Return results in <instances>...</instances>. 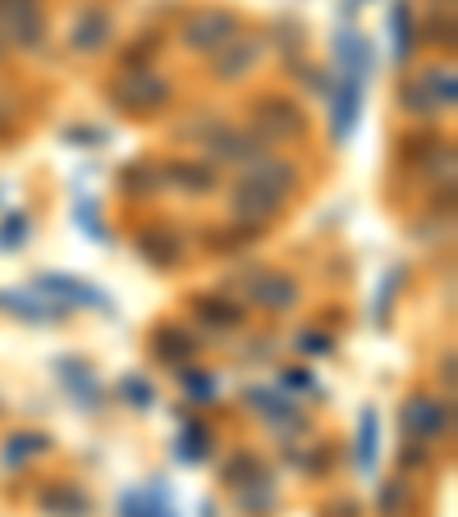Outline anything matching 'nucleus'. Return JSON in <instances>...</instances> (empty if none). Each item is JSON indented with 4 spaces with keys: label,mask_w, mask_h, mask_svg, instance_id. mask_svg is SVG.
<instances>
[{
    "label": "nucleus",
    "mask_w": 458,
    "mask_h": 517,
    "mask_svg": "<svg viewBox=\"0 0 458 517\" xmlns=\"http://www.w3.org/2000/svg\"><path fill=\"white\" fill-rule=\"evenodd\" d=\"M110 101L124 110V115H156V110L170 106V83L152 69H124L115 83H110Z\"/></svg>",
    "instance_id": "1"
},
{
    "label": "nucleus",
    "mask_w": 458,
    "mask_h": 517,
    "mask_svg": "<svg viewBox=\"0 0 458 517\" xmlns=\"http://www.w3.org/2000/svg\"><path fill=\"white\" fill-rule=\"evenodd\" d=\"M280 206H284V193H275L271 184H262L257 174H248V179H239V184L229 188V216H234V225L262 229Z\"/></svg>",
    "instance_id": "2"
},
{
    "label": "nucleus",
    "mask_w": 458,
    "mask_h": 517,
    "mask_svg": "<svg viewBox=\"0 0 458 517\" xmlns=\"http://www.w3.org/2000/svg\"><path fill=\"white\" fill-rule=\"evenodd\" d=\"M179 37H184L188 51H220V46H229L234 37H239V19L229 10H193L184 19V28H179Z\"/></svg>",
    "instance_id": "3"
},
{
    "label": "nucleus",
    "mask_w": 458,
    "mask_h": 517,
    "mask_svg": "<svg viewBox=\"0 0 458 517\" xmlns=\"http://www.w3.org/2000/svg\"><path fill=\"white\" fill-rule=\"evenodd\" d=\"M399 426H404L408 440H422V444H436L440 435H449V403L440 399H408L404 412H399Z\"/></svg>",
    "instance_id": "4"
},
{
    "label": "nucleus",
    "mask_w": 458,
    "mask_h": 517,
    "mask_svg": "<svg viewBox=\"0 0 458 517\" xmlns=\"http://www.w3.org/2000/svg\"><path fill=\"white\" fill-rule=\"evenodd\" d=\"M252 110H257V124H262L266 138H303V133H307L303 106L289 101V97H262Z\"/></svg>",
    "instance_id": "5"
},
{
    "label": "nucleus",
    "mask_w": 458,
    "mask_h": 517,
    "mask_svg": "<svg viewBox=\"0 0 458 517\" xmlns=\"http://www.w3.org/2000/svg\"><path fill=\"white\" fill-rule=\"evenodd\" d=\"M335 69H339V78H353V83L367 87L371 69H376V55H371V42L358 28H344V33L335 37Z\"/></svg>",
    "instance_id": "6"
},
{
    "label": "nucleus",
    "mask_w": 458,
    "mask_h": 517,
    "mask_svg": "<svg viewBox=\"0 0 458 517\" xmlns=\"http://www.w3.org/2000/svg\"><path fill=\"white\" fill-rule=\"evenodd\" d=\"M248 298L266 312H289L298 302V280L294 275H284V270H257L248 280Z\"/></svg>",
    "instance_id": "7"
},
{
    "label": "nucleus",
    "mask_w": 458,
    "mask_h": 517,
    "mask_svg": "<svg viewBox=\"0 0 458 517\" xmlns=\"http://www.w3.org/2000/svg\"><path fill=\"white\" fill-rule=\"evenodd\" d=\"M358 115H362V83H353V78H335V87H330V133H335V142L353 138Z\"/></svg>",
    "instance_id": "8"
},
{
    "label": "nucleus",
    "mask_w": 458,
    "mask_h": 517,
    "mask_svg": "<svg viewBox=\"0 0 458 517\" xmlns=\"http://www.w3.org/2000/svg\"><path fill=\"white\" fill-rule=\"evenodd\" d=\"M115 37V19H110L101 5H88V10H78V19L69 23V46L83 55H97L101 46H110Z\"/></svg>",
    "instance_id": "9"
},
{
    "label": "nucleus",
    "mask_w": 458,
    "mask_h": 517,
    "mask_svg": "<svg viewBox=\"0 0 458 517\" xmlns=\"http://www.w3.org/2000/svg\"><path fill=\"white\" fill-rule=\"evenodd\" d=\"M37 289H42L46 298L65 302V307H97V312H106V307H110V302L101 298V289H92L88 280H74V275H55V270L37 275Z\"/></svg>",
    "instance_id": "10"
},
{
    "label": "nucleus",
    "mask_w": 458,
    "mask_h": 517,
    "mask_svg": "<svg viewBox=\"0 0 458 517\" xmlns=\"http://www.w3.org/2000/svg\"><path fill=\"white\" fill-rule=\"evenodd\" d=\"M207 147H211V156H220V161H229V165H257V161H266L262 138L239 133V129H225V124H220V129H211Z\"/></svg>",
    "instance_id": "11"
},
{
    "label": "nucleus",
    "mask_w": 458,
    "mask_h": 517,
    "mask_svg": "<svg viewBox=\"0 0 458 517\" xmlns=\"http://www.w3.org/2000/svg\"><path fill=\"white\" fill-rule=\"evenodd\" d=\"M257 60H262V37H234L229 46H220V51H216V78L239 83V78L248 74Z\"/></svg>",
    "instance_id": "12"
},
{
    "label": "nucleus",
    "mask_w": 458,
    "mask_h": 517,
    "mask_svg": "<svg viewBox=\"0 0 458 517\" xmlns=\"http://www.w3.org/2000/svg\"><path fill=\"white\" fill-rule=\"evenodd\" d=\"M55 376L65 380V389L74 394L78 408H101V385L97 376L88 371V362H78V357H55Z\"/></svg>",
    "instance_id": "13"
},
{
    "label": "nucleus",
    "mask_w": 458,
    "mask_h": 517,
    "mask_svg": "<svg viewBox=\"0 0 458 517\" xmlns=\"http://www.w3.org/2000/svg\"><path fill=\"white\" fill-rule=\"evenodd\" d=\"M243 399H248V408L257 412V417H266V421H271V426H284V431H289V426H294V431H307L303 412H298L289 399H280V394H271V389H248Z\"/></svg>",
    "instance_id": "14"
},
{
    "label": "nucleus",
    "mask_w": 458,
    "mask_h": 517,
    "mask_svg": "<svg viewBox=\"0 0 458 517\" xmlns=\"http://www.w3.org/2000/svg\"><path fill=\"white\" fill-rule=\"evenodd\" d=\"M138 257L152 261V266H175V261L184 257V243H179L175 229L152 225V229H142L138 234Z\"/></svg>",
    "instance_id": "15"
},
{
    "label": "nucleus",
    "mask_w": 458,
    "mask_h": 517,
    "mask_svg": "<svg viewBox=\"0 0 458 517\" xmlns=\"http://www.w3.org/2000/svg\"><path fill=\"white\" fill-rule=\"evenodd\" d=\"M161 179H170V184H175L179 193H188V197H207L211 188L220 184L216 170H211V165H197V161H170L161 170Z\"/></svg>",
    "instance_id": "16"
},
{
    "label": "nucleus",
    "mask_w": 458,
    "mask_h": 517,
    "mask_svg": "<svg viewBox=\"0 0 458 517\" xmlns=\"http://www.w3.org/2000/svg\"><path fill=\"white\" fill-rule=\"evenodd\" d=\"M37 508H42L46 517H88L92 513V499L83 495V490H74V485H46L42 495H37Z\"/></svg>",
    "instance_id": "17"
},
{
    "label": "nucleus",
    "mask_w": 458,
    "mask_h": 517,
    "mask_svg": "<svg viewBox=\"0 0 458 517\" xmlns=\"http://www.w3.org/2000/svg\"><path fill=\"white\" fill-rule=\"evenodd\" d=\"M193 316L202 325H211V330H239L243 325V307L239 302H229V298H220V293H197Z\"/></svg>",
    "instance_id": "18"
},
{
    "label": "nucleus",
    "mask_w": 458,
    "mask_h": 517,
    "mask_svg": "<svg viewBox=\"0 0 458 517\" xmlns=\"http://www.w3.org/2000/svg\"><path fill=\"white\" fill-rule=\"evenodd\" d=\"M152 353L161 357V362H170V367H188V357L197 353V339L184 334L179 325H161V330L152 334Z\"/></svg>",
    "instance_id": "19"
},
{
    "label": "nucleus",
    "mask_w": 458,
    "mask_h": 517,
    "mask_svg": "<svg viewBox=\"0 0 458 517\" xmlns=\"http://www.w3.org/2000/svg\"><path fill=\"white\" fill-rule=\"evenodd\" d=\"M376 458H381V417L376 408H367L358 417V472L376 476Z\"/></svg>",
    "instance_id": "20"
},
{
    "label": "nucleus",
    "mask_w": 458,
    "mask_h": 517,
    "mask_svg": "<svg viewBox=\"0 0 458 517\" xmlns=\"http://www.w3.org/2000/svg\"><path fill=\"white\" fill-rule=\"evenodd\" d=\"M120 517H175V508H170L161 485H152V490H129L120 499Z\"/></svg>",
    "instance_id": "21"
},
{
    "label": "nucleus",
    "mask_w": 458,
    "mask_h": 517,
    "mask_svg": "<svg viewBox=\"0 0 458 517\" xmlns=\"http://www.w3.org/2000/svg\"><path fill=\"white\" fill-rule=\"evenodd\" d=\"M0 307L5 312H14V316H23V321H60V307H46L42 298H28V293H19V289H0Z\"/></svg>",
    "instance_id": "22"
},
{
    "label": "nucleus",
    "mask_w": 458,
    "mask_h": 517,
    "mask_svg": "<svg viewBox=\"0 0 458 517\" xmlns=\"http://www.w3.org/2000/svg\"><path fill=\"white\" fill-rule=\"evenodd\" d=\"M390 33H394V60L408 65L413 51H417V28H413V10H408V0L390 10Z\"/></svg>",
    "instance_id": "23"
},
{
    "label": "nucleus",
    "mask_w": 458,
    "mask_h": 517,
    "mask_svg": "<svg viewBox=\"0 0 458 517\" xmlns=\"http://www.w3.org/2000/svg\"><path fill=\"white\" fill-rule=\"evenodd\" d=\"M46 449H51V440H46V435L19 431V435H10V440H5V449H0V463L14 472V467H23L28 458H37V453H46Z\"/></svg>",
    "instance_id": "24"
},
{
    "label": "nucleus",
    "mask_w": 458,
    "mask_h": 517,
    "mask_svg": "<svg viewBox=\"0 0 458 517\" xmlns=\"http://www.w3.org/2000/svg\"><path fill=\"white\" fill-rule=\"evenodd\" d=\"M207 440H211V431L202 421H184V431H179V440H175V458L179 463H202V458H207Z\"/></svg>",
    "instance_id": "25"
},
{
    "label": "nucleus",
    "mask_w": 458,
    "mask_h": 517,
    "mask_svg": "<svg viewBox=\"0 0 458 517\" xmlns=\"http://www.w3.org/2000/svg\"><path fill=\"white\" fill-rule=\"evenodd\" d=\"M422 83H426V92H431V101H436V110H454L458 106V83H454V69H426L422 74Z\"/></svg>",
    "instance_id": "26"
},
{
    "label": "nucleus",
    "mask_w": 458,
    "mask_h": 517,
    "mask_svg": "<svg viewBox=\"0 0 458 517\" xmlns=\"http://www.w3.org/2000/svg\"><path fill=\"white\" fill-rule=\"evenodd\" d=\"M120 184H124V193H129V197H152L156 188H161V170H156V165H147V161L124 165Z\"/></svg>",
    "instance_id": "27"
},
{
    "label": "nucleus",
    "mask_w": 458,
    "mask_h": 517,
    "mask_svg": "<svg viewBox=\"0 0 458 517\" xmlns=\"http://www.w3.org/2000/svg\"><path fill=\"white\" fill-rule=\"evenodd\" d=\"M266 476V467H262V458L257 453H229L225 458V481L239 490V485H248V481H262Z\"/></svg>",
    "instance_id": "28"
},
{
    "label": "nucleus",
    "mask_w": 458,
    "mask_h": 517,
    "mask_svg": "<svg viewBox=\"0 0 458 517\" xmlns=\"http://www.w3.org/2000/svg\"><path fill=\"white\" fill-rule=\"evenodd\" d=\"M252 174H257L262 184H271L275 193H284V197L298 188V170L289 161H257V170H252Z\"/></svg>",
    "instance_id": "29"
},
{
    "label": "nucleus",
    "mask_w": 458,
    "mask_h": 517,
    "mask_svg": "<svg viewBox=\"0 0 458 517\" xmlns=\"http://www.w3.org/2000/svg\"><path fill=\"white\" fill-rule=\"evenodd\" d=\"M239 508H243V513H271V508H275V485H271V476L239 485Z\"/></svg>",
    "instance_id": "30"
},
{
    "label": "nucleus",
    "mask_w": 458,
    "mask_h": 517,
    "mask_svg": "<svg viewBox=\"0 0 458 517\" xmlns=\"http://www.w3.org/2000/svg\"><path fill=\"white\" fill-rule=\"evenodd\" d=\"M399 101H404V110H408V115H417V119L436 115V101H431V92H426L422 78H413V83L399 87Z\"/></svg>",
    "instance_id": "31"
},
{
    "label": "nucleus",
    "mask_w": 458,
    "mask_h": 517,
    "mask_svg": "<svg viewBox=\"0 0 458 517\" xmlns=\"http://www.w3.org/2000/svg\"><path fill=\"white\" fill-rule=\"evenodd\" d=\"M28 19H42L37 0H0V23H5V33L19 28V23H28Z\"/></svg>",
    "instance_id": "32"
},
{
    "label": "nucleus",
    "mask_w": 458,
    "mask_h": 517,
    "mask_svg": "<svg viewBox=\"0 0 458 517\" xmlns=\"http://www.w3.org/2000/svg\"><path fill=\"white\" fill-rule=\"evenodd\" d=\"M23 238H28V216H23V211H10V216L0 220V252L23 248Z\"/></svg>",
    "instance_id": "33"
},
{
    "label": "nucleus",
    "mask_w": 458,
    "mask_h": 517,
    "mask_svg": "<svg viewBox=\"0 0 458 517\" xmlns=\"http://www.w3.org/2000/svg\"><path fill=\"white\" fill-rule=\"evenodd\" d=\"M74 220H78V229H83L88 238H106V229H101V211H97L92 197H74Z\"/></svg>",
    "instance_id": "34"
},
{
    "label": "nucleus",
    "mask_w": 458,
    "mask_h": 517,
    "mask_svg": "<svg viewBox=\"0 0 458 517\" xmlns=\"http://www.w3.org/2000/svg\"><path fill=\"white\" fill-rule=\"evenodd\" d=\"M120 394L129 399V408H152V403H156V389L147 385L142 376H124L120 380Z\"/></svg>",
    "instance_id": "35"
},
{
    "label": "nucleus",
    "mask_w": 458,
    "mask_h": 517,
    "mask_svg": "<svg viewBox=\"0 0 458 517\" xmlns=\"http://www.w3.org/2000/svg\"><path fill=\"white\" fill-rule=\"evenodd\" d=\"M376 508H381L385 517H399V513L408 508V485H404V481L385 485V490H381V504H376Z\"/></svg>",
    "instance_id": "36"
},
{
    "label": "nucleus",
    "mask_w": 458,
    "mask_h": 517,
    "mask_svg": "<svg viewBox=\"0 0 458 517\" xmlns=\"http://www.w3.org/2000/svg\"><path fill=\"white\" fill-rule=\"evenodd\" d=\"M399 284H404V270H390V275H385L381 280V298H376V321H390V302H394V289H399Z\"/></svg>",
    "instance_id": "37"
},
{
    "label": "nucleus",
    "mask_w": 458,
    "mask_h": 517,
    "mask_svg": "<svg viewBox=\"0 0 458 517\" xmlns=\"http://www.w3.org/2000/svg\"><path fill=\"white\" fill-rule=\"evenodd\" d=\"M10 37L19 46H28V51H33V46L46 42V23L42 19H28V23H19V28H10Z\"/></svg>",
    "instance_id": "38"
},
{
    "label": "nucleus",
    "mask_w": 458,
    "mask_h": 517,
    "mask_svg": "<svg viewBox=\"0 0 458 517\" xmlns=\"http://www.w3.org/2000/svg\"><path fill=\"white\" fill-rule=\"evenodd\" d=\"M426 449H431V444H422V440H404V449H399V467H404V472H417V467L426 463Z\"/></svg>",
    "instance_id": "39"
},
{
    "label": "nucleus",
    "mask_w": 458,
    "mask_h": 517,
    "mask_svg": "<svg viewBox=\"0 0 458 517\" xmlns=\"http://www.w3.org/2000/svg\"><path fill=\"white\" fill-rule=\"evenodd\" d=\"M179 371H184V385H188V394H193L197 403H207L211 394H216V385H211L207 376H197V371H188V367H179Z\"/></svg>",
    "instance_id": "40"
},
{
    "label": "nucleus",
    "mask_w": 458,
    "mask_h": 517,
    "mask_svg": "<svg viewBox=\"0 0 458 517\" xmlns=\"http://www.w3.org/2000/svg\"><path fill=\"white\" fill-rule=\"evenodd\" d=\"M431 42H445V46H454V19H449V10H445V19H431Z\"/></svg>",
    "instance_id": "41"
},
{
    "label": "nucleus",
    "mask_w": 458,
    "mask_h": 517,
    "mask_svg": "<svg viewBox=\"0 0 458 517\" xmlns=\"http://www.w3.org/2000/svg\"><path fill=\"white\" fill-rule=\"evenodd\" d=\"M298 348H303V353H330V334H298Z\"/></svg>",
    "instance_id": "42"
},
{
    "label": "nucleus",
    "mask_w": 458,
    "mask_h": 517,
    "mask_svg": "<svg viewBox=\"0 0 458 517\" xmlns=\"http://www.w3.org/2000/svg\"><path fill=\"white\" fill-rule=\"evenodd\" d=\"M284 385L289 389H312V376H307V371H284Z\"/></svg>",
    "instance_id": "43"
},
{
    "label": "nucleus",
    "mask_w": 458,
    "mask_h": 517,
    "mask_svg": "<svg viewBox=\"0 0 458 517\" xmlns=\"http://www.w3.org/2000/svg\"><path fill=\"white\" fill-rule=\"evenodd\" d=\"M65 142H101V129H69Z\"/></svg>",
    "instance_id": "44"
},
{
    "label": "nucleus",
    "mask_w": 458,
    "mask_h": 517,
    "mask_svg": "<svg viewBox=\"0 0 458 517\" xmlns=\"http://www.w3.org/2000/svg\"><path fill=\"white\" fill-rule=\"evenodd\" d=\"M326 517H358V504H335L326 508Z\"/></svg>",
    "instance_id": "45"
},
{
    "label": "nucleus",
    "mask_w": 458,
    "mask_h": 517,
    "mask_svg": "<svg viewBox=\"0 0 458 517\" xmlns=\"http://www.w3.org/2000/svg\"><path fill=\"white\" fill-rule=\"evenodd\" d=\"M5 119H10V101L0 97V124H5Z\"/></svg>",
    "instance_id": "46"
},
{
    "label": "nucleus",
    "mask_w": 458,
    "mask_h": 517,
    "mask_svg": "<svg viewBox=\"0 0 458 517\" xmlns=\"http://www.w3.org/2000/svg\"><path fill=\"white\" fill-rule=\"evenodd\" d=\"M0 55H5V37H0Z\"/></svg>",
    "instance_id": "47"
},
{
    "label": "nucleus",
    "mask_w": 458,
    "mask_h": 517,
    "mask_svg": "<svg viewBox=\"0 0 458 517\" xmlns=\"http://www.w3.org/2000/svg\"><path fill=\"white\" fill-rule=\"evenodd\" d=\"M353 5H362V0H353Z\"/></svg>",
    "instance_id": "48"
}]
</instances>
